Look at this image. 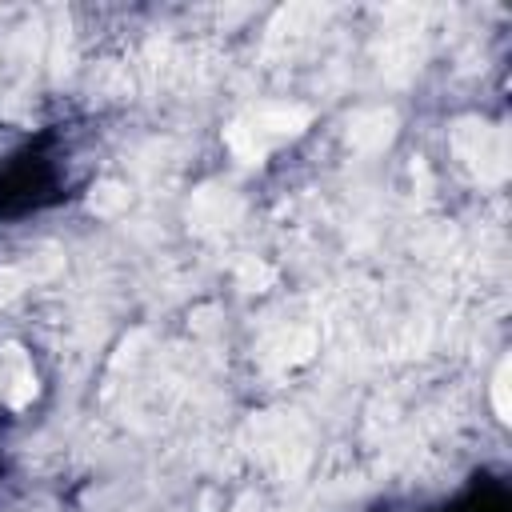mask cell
<instances>
[{
    "instance_id": "5",
    "label": "cell",
    "mask_w": 512,
    "mask_h": 512,
    "mask_svg": "<svg viewBox=\"0 0 512 512\" xmlns=\"http://www.w3.org/2000/svg\"><path fill=\"white\" fill-rule=\"evenodd\" d=\"M124 208H128V188L116 184V180H100L88 192V212H96V216H116Z\"/></svg>"
},
{
    "instance_id": "2",
    "label": "cell",
    "mask_w": 512,
    "mask_h": 512,
    "mask_svg": "<svg viewBox=\"0 0 512 512\" xmlns=\"http://www.w3.org/2000/svg\"><path fill=\"white\" fill-rule=\"evenodd\" d=\"M456 148H460V156L468 160V168L484 184H500L508 176V136H504V128H492V124H460Z\"/></svg>"
},
{
    "instance_id": "3",
    "label": "cell",
    "mask_w": 512,
    "mask_h": 512,
    "mask_svg": "<svg viewBox=\"0 0 512 512\" xmlns=\"http://www.w3.org/2000/svg\"><path fill=\"white\" fill-rule=\"evenodd\" d=\"M36 396V372L32 360L20 344H4L0 348V400L12 408H24Z\"/></svg>"
},
{
    "instance_id": "1",
    "label": "cell",
    "mask_w": 512,
    "mask_h": 512,
    "mask_svg": "<svg viewBox=\"0 0 512 512\" xmlns=\"http://www.w3.org/2000/svg\"><path fill=\"white\" fill-rule=\"evenodd\" d=\"M304 124H308V108H300V104H260V108L244 112V116L228 128V144H232V152H236L240 160L256 164V160H264L276 144L300 136Z\"/></svg>"
},
{
    "instance_id": "7",
    "label": "cell",
    "mask_w": 512,
    "mask_h": 512,
    "mask_svg": "<svg viewBox=\"0 0 512 512\" xmlns=\"http://www.w3.org/2000/svg\"><path fill=\"white\" fill-rule=\"evenodd\" d=\"M492 404H496V416H500V420L512 416V400H508V360L496 364V376H492Z\"/></svg>"
},
{
    "instance_id": "8",
    "label": "cell",
    "mask_w": 512,
    "mask_h": 512,
    "mask_svg": "<svg viewBox=\"0 0 512 512\" xmlns=\"http://www.w3.org/2000/svg\"><path fill=\"white\" fill-rule=\"evenodd\" d=\"M240 280H244V284H272V268H264V264L248 260V264L240 268Z\"/></svg>"
},
{
    "instance_id": "6",
    "label": "cell",
    "mask_w": 512,
    "mask_h": 512,
    "mask_svg": "<svg viewBox=\"0 0 512 512\" xmlns=\"http://www.w3.org/2000/svg\"><path fill=\"white\" fill-rule=\"evenodd\" d=\"M36 272L32 268H20V264H12V268H0V304H8L12 296H20L24 288H28V280H32Z\"/></svg>"
},
{
    "instance_id": "4",
    "label": "cell",
    "mask_w": 512,
    "mask_h": 512,
    "mask_svg": "<svg viewBox=\"0 0 512 512\" xmlns=\"http://www.w3.org/2000/svg\"><path fill=\"white\" fill-rule=\"evenodd\" d=\"M396 136V112L392 108H364L348 120V144L356 152H380Z\"/></svg>"
}]
</instances>
